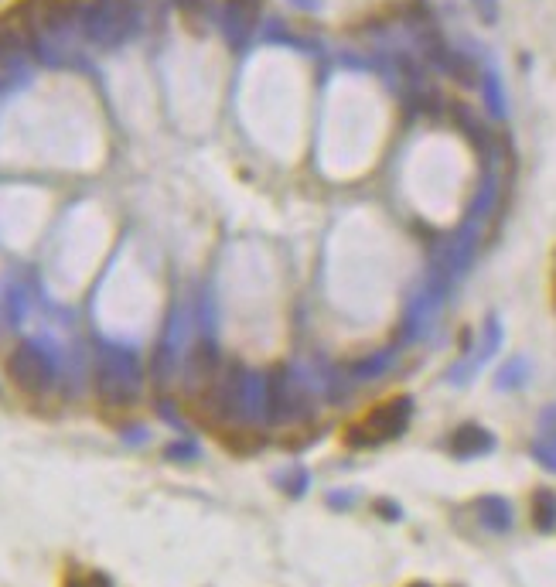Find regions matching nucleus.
Returning <instances> with one entry per match:
<instances>
[{
  "mask_svg": "<svg viewBox=\"0 0 556 587\" xmlns=\"http://www.w3.org/2000/svg\"><path fill=\"white\" fill-rule=\"evenodd\" d=\"M410 417H413L410 396H389V400L376 403L372 410H365L355 424L345 427V444L348 448H379V444H389L406 434Z\"/></svg>",
  "mask_w": 556,
  "mask_h": 587,
  "instance_id": "obj_1",
  "label": "nucleus"
},
{
  "mask_svg": "<svg viewBox=\"0 0 556 587\" xmlns=\"http://www.w3.org/2000/svg\"><path fill=\"white\" fill-rule=\"evenodd\" d=\"M140 24L137 0H89L82 11V31L99 48L123 45Z\"/></svg>",
  "mask_w": 556,
  "mask_h": 587,
  "instance_id": "obj_2",
  "label": "nucleus"
},
{
  "mask_svg": "<svg viewBox=\"0 0 556 587\" xmlns=\"http://www.w3.org/2000/svg\"><path fill=\"white\" fill-rule=\"evenodd\" d=\"M7 376H11V383L18 386L24 396H38L52 383V366H48V359L38 349L18 345V349L7 355Z\"/></svg>",
  "mask_w": 556,
  "mask_h": 587,
  "instance_id": "obj_3",
  "label": "nucleus"
},
{
  "mask_svg": "<svg viewBox=\"0 0 556 587\" xmlns=\"http://www.w3.org/2000/svg\"><path fill=\"white\" fill-rule=\"evenodd\" d=\"M96 393L110 407H127L137 400V372L123 366H103L96 376Z\"/></svg>",
  "mask_w": 556,
  "mask_h": 587,
  "instance_id": "obj_4",
  "label": "nucleus"
},
{
  "mask_svg": "<svg viewBox=\"0 0 556 587\" xmlns=\"http://www.w3.org/2000/svg\"><path fill=\"white\" fill-rule=\"evenodd\" d=\"M447 448H451L454 458L468 461V458H481V454L495 451V437H492V431H485L481 424H461L458 431L451 434Z\"/></svg>",
  "mask_w": 556,
  "mask_h": 587,
  "instance_id": "obj_5",
  "label": "nucleus"
},
{
  "mask_svg": "<svg viewBox=\"0 0 556 587\" xmlns=\"http://www.w3.org/2000/svg\"><path fill=\"white\" fill-rule=\"evenodd\" d=\"M260 11L263 4L260 0H226V11H222V18H226V31L232 41H246L253 35L256 21H260Z\"/></svg>",
  "mask_w": 556,
  "mask_h": 587,
  "instance_id": "obj_6",
  "label": "nucleus"
},
{
  "mask_svg": "<svg viewBox=\"0 0 556 587\" xmlns=\"http://www.w3.org/2000/svg\"><path fill=\"white\" fill-rule=\"evenodd\" d=\"M475 512H478L481 526L492 529V533H505V529L512 526V506L502 495H481L475 502Z\"/></svg>",
  "mask_w": 556,
  "mask_h": 587,
  "instance_id": "obj_7",
  "label": "nucleus"
},
{
  "mask_svg": "<svg viewBox=\"0 0 556 587\" xmlns=\"http://www.w3.org/2000/svg\"><path fill=\"white\" fill-rule=\"evenodd\" d=\"M533 526L539 533H553L556 529V492L539 489L533 495Z\"/></svg>",
  "mask_w": 556,
  "mask_h": 587,
  "instance_id": "obj_8",
  "label": "nucleus"
},
{
  "mask_svg": "<svg viewBox=\"0 0 556 587\" xmlns=\"http://www.w3.org/2000/svg\"><path fill=\"white\" fill-rule=\"evenodd\" d=\"M62 587H113L103 570H69Z\"/></svg>",
  "mask_w": 556,
  "mask_h": 587,
  "instance_id": "obj_9",
  "label": "nucleus"
},
{
  "mask_svg": "<svg viewBox=\"0 0 556 587\" xmlns=\"http://www.w3.org/2000/svg\"><path fill=\"white\" fill-rule=\"evenodd\" d=\"M485 99H488V110H492V117H505V96H502V82L495 72H485Z\"/></svg>",
  "mask_w": 556,
  "mask_h": 587,
  "instance_id": "obj_10",
  "label": "nucleus"
},
{
  "mask_svg": "<svg viewBox=\"0 0 556 587\" xmlns=\"http://www.w3.org/2000/svg\"><path fill=\"white\" fill-rule=\"evenodd\" d=\"M533 458L546 471H556V441H550V437H546V441H536L533 444Z\"/></svg>",
  "mask_w": 556,
  "mask_h": 587,
  "instance_id": "obj_11",
  "label": "nucleus"
},
{
  "mask_svg": "<svg viewBox=\"0 0 556 587\" xmlns=\"http://www.w3.org/2000/svg\"><path fill=\"white\" fill-rule=\"evenodd\" d=\"M280 482H284V492L287 495H304V489H307V471L304 468H290L284 478H280Z\"/></svg>",
  "mask_w": 556,
  "mask_h": 587,
  "instance_id": "obj_12",
  "label": "nucleus"
},
{
  "mask_svg": "<svg viewBox=\"0 0 556 587\" xmlns=\"http://www.w3.org/2000/svg\"><path fill=\"white\" fill-rule=\"evenodd\" d=\"M471 7L478 11V18L485 24H495L499 21V0H471Z\"/></svg>",
  "mask_w": 556,
  "mask_h": 587,
  "instance_id": "obj_13",
  "label": "nucleus"
},
{
  "mask_svg": "<svg viewBox=\"0 0 556 587\" xmlns=\"http://www.w3.org/2000/svg\"><path fill=\"white\" fill-rule=\"evenodd\" d=\"M522 362H512V366H505V372H502V379H499V386L502 390H509V386H516V383H522Z\"/></svg>",
  "mask_w": 556,
  "mask_h": 587,
  "instance_id": "obj_14",
  "label": "nucleus"
},
{
  "mask_svg": "<svg viewBox=\"0 0 556 587\" xmlns=\"http://www.w3.org/2000/svg\"><path fill=\"white\" fill-rule=\"evenodd\" d=\"M539 427H543V434L556 441V407H546L543 417H539Z\"/></svg>",
  "mask_w": 556,
  "mask_h": 587,
  "instance_id": "obj_15",
  "label": "nucleus"
},
{
  "mask_svg": "<svg viewBox=\"0 0 556 587\" xmlns=\"http://www.w3.org/2000/svg\"><path fill=\"white\" fill-rule=\"evenodd\" d=\"M376 509H379V516H383V519H393V523H396V519H403V509L396 506V502H389V499H379V502H376Z\"/></svg>",
  "mask_w": 556,
  "mask_h": 587,
  "instance_id": "obj_16",
  "label": "nucleus"
},
{
  "mask_svg": "<svg viewBox=\"0 0 556 587\" xmlns=\"http://www.w3.org/2000/svg\"><path fill=\"white\" fill-rule=\"evenodd\" d=\"M168 458L188 461V458H195V448H192V444H171V448H168Z\"/></svg>",
  "mask_w": 556,
  "mask_h": 587,
  "instance_id": "obj_17",
  "label": "nucleus"
},
{
  "mask_svg": "<svg viewBox=\"0 0 556 587\" xmlns=\"http://www.w3.org/2000/svg\"><path fill=\"white\" fill-rule=\"evenodd\" d=\"M406 587H430V584H427V581H410Z\"/></svg>",
  "mask_w": 556,
  "mask_h": 587,
  "instance_id": "obj_18",
  "label": "nucleus"
}]
</instances>
